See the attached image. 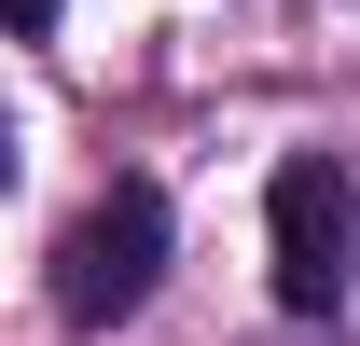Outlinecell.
<instances>
[{"mask_svg":"<svg viewBox=\"0 0 360 346\" xmlns=\"http://www.w3.org/2000/svg\"><path fill=\"white\" fill-rule=\"evenodd\" d=\"M264 250H277V305L291 319H333L360 291V167L347 153H291L264 180Z\"/></svg>","mask_w":360,"mask_h":346,"instance_id":"cell-1","label":"cell"},{"mask_svg":"<svg viewBox=\"0 0 360 346\" xmlns=\"http://www.w3.org/2000/svg\"><path fill=\"white\" fill-rule=\"evenodd\" d=\"M167 236H180L167 194H153V180H111V194L56 236V319H70V333L139 319V305H153V277H167Z\"/></svg>","mask_w":360,"mask_h":346,"instance_id":"cell-2","label":"cell"},{"mask_svg":"<svg viewBox=\"0 0 360 346\" xmlns=\"http://www.w3.org/2000/svg\"><path fill=\"white\" fill-rule=\"evenodd\" d=\"M0 14H14V42H42V28L70 14V0H0Z\"/></svg>","mask_w":360,"mask_h":346,"instance_id":"cell-3","label":"cell"}]
</instances>
